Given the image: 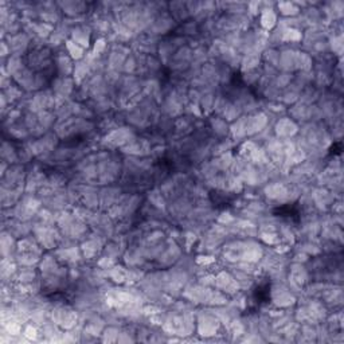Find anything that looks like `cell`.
Segmentation results:
<instances>
[{"label":"cell","instance_id":"3957f363","mask_svg":"<svg viewBox=\"0 0 344 344\" xmlns=\"http://www.w3.org/2000/svg\"><path fill=\"white\" fill-rule=\"evenodd\" d=\"M39 331L38 328L32 324H27L23 328V332H22V336L26 339V340H37L39 337Z\"/></svg>","mask_w":344,"mask_h":344},{"label":"cell","instance_id":"277c9868","mask_svg":"<svg viewBox=\"0 0 344 344\" xmlns=\"http://www.w3.org/2000/svg\"><path fill=\"white\" fill-rule=\"evenodd\" d=\"M67 49H69V54L73 58H77V59H78V58L82 57V49H81L78 45H76V43L67 42Z\"/></svg>","mask_w":344,"mask_h":344},{"label":"cell","instance_id":"7a4b0ae2","mask_svg":"<svg viewBox=\"0 0 344 344\" xmlns=\"http://www.w3.org/2000/svg\"><path fill=\"white\" fill-rule=\"evenodd\" d=\"M219 320L217 316H213L210 314L202 315L200 318L198 319V332L200 336L203 337H211L215 336V335H218L219 331Z\"/></svg>","mask_w":344,"mask_h":344},{"label":"cell","instance_id":"6da1fadb","mask_svg":"<svg viewBox=\"0 0 344 344\" xmlns=\"http://www.w3.org/2000/svg\"><path fill=\"white\" fill-rule=\"evenodd\" d=\"M51 318H53V323L65 329H72L77 325V314L73 309L65 306H59L57 309H54Z\"/></svg>","mask_w":344,"mask_h":344}]
</instances>
